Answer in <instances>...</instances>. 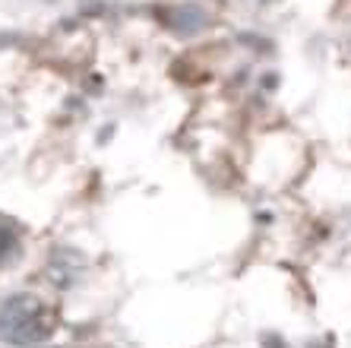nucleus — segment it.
<instances>
[{
    "instance_id": "f03ea898",
    "label": "nucleus",
    "mask_w": 351,
    "mask_h": 348,
    "mask_svg": "<svg viewBox=\"0 0 351 348\" xmlns=\"http://www.w3.org/2000/svg\"><path fill=\"white\" fill-rule=\"evenodd\" d=\"M19 257V237L7 225H0V266H7Z\"/></svg>"
},
{
    "instance_id": "f257e3e1",
    "label": "nucleus",
    "mask_w": 351,
    "mask_h": 348,
    "mask_svg": "<svg viewBox=\"0 0 351 348\" xmlns=\"http://www.w3.org/2000/svg\"><path fill=\"white\" fill-rule=\"evenodd\" d=\"M54 329L48 304L35 294H13L0 304V339L10 345H35L45 342Z\"/></svg>"
}]
</instances>
